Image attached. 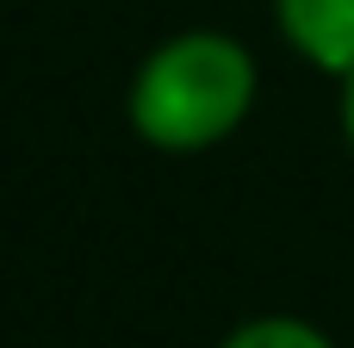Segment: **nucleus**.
I'll use <instances>...</instances> for the list:
<instances>
[{
  "label": "nucleus",
  "instance_id": "obj_1",
  "mask_svg": "<svg viewBox=\"0 0 354 348\" xmlns=\"http://www.w3.org/2000/svg\"><path fill=\"white\" fill-rule=\"evenodd\" d=\"M255 56L224 31H174L131 75V125L162 156H199L224 143L255 106Z\"/></svg>",
  "mask_w": 354,
  "mask_h": 348
},
{
  "label": "nucleus",
  "instance_id": "obj_2",
  "mask_svg": "<svg viewBox=\"0 0 354 348\" xmlns=\"http://www.w3.org/2000/svg\"><path fill=\"white\" fill-rule=\"evenodd\" d=\"M274 19L311 68L354 75V0H274Z\"/></svg>",
  "mask_w": 354,
  "mask_h": 348
},
{
  "label": "nucleus",
  "instance_id": "obj_4",
  "mask_svg": "<svg viewBox=\"0 0 354 348\" xmlns=\"http://www.w3.org/2000/svg\"><path fill=\"white\" fill-rule=\"evenodd\" d=\"M342 131H348V143H354V75H342Z\"/></svg>",
  "mask_w": 354,
  "mask_h": 348
},
{
  "label": "nucleus",
  "instance_id": "obj_3",
  "mask_svg": "<svg viewBox=\"0 0 354 348\" xmlns=\"http://www.w3.org/2000/svg\"><path fill=\"white\" fill-rule=\"evenodd\" d=\"M224 348H336V342L305 318H255V324L230 330Z\"/></svg>",
  "mask_w": 354,
  "mask_h": 348
}]
</instances>
